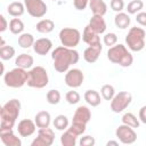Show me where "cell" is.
Instances as JSON below:
<instances>
[{"label":"cell","instance_id":"30bf717a","mask_svg":"<svg viewBox=\"0 0 146 146\" xmlns=\"http://www.w3.org/2000/svg\"><path fill=\"white\" fill-rule=\"evenodd\" d=\"M115 135L122 144H128L129 145V144L135 143L136 139H137V133L135 132L133 128H131L127 124H123V123L116 128Z\"/></svg>","mask_w":146,"mask_h":146},{"label":"cell","instance_id":"f546056e","mask_svg":"<svg viewBox=\"0 0 146 146\" xmlns=\"http://www.w3.org/2000/svg\"><path fill=\"white\" fill-rule=\"evenodd\" d=\"M54 127L57 130H60V131L62 130H66L67 127H68V119L63 114L57 115L55 117V120H54Z\"/></svg>","mask_w":146,"mask_h":146},{"label":"cell","instance_id":"9a60e30c","mask_svg":"<svg viewBox=\"0 0 146 146\" xmlns=\"http://www.w3.org/2000/svg\"><path fill=\"white\" fill-rule=\"evenodd\" d=\"M51 47H52V42L49 39H47V38L38 39L33 43V50H34V52H36L40 56L47 55L51 50Z\"/></svg>","mask_w":146,"mask_h":146},{"label":"cell","instance_id":"4fadbf2b","mask_svg":"<svg viewBox=\"0 0 146 146\" xmlns=\"http://www.w3.org/2000/svg\"><path fill=\"white\" fill-rule=\"evenodd\" d=\"M0 139L6 146H21L22 141L13 132V128L0 127Z\"/></svg>","mask_w":146,"mask_h":146},{"label":"cell","instance_id":"ba28073f","mask_svg":"<svg viewBox=\"0 0 146 146\" xmlns=\"http://www.w3.org/2000/svg\"><path fill=\"white\" fill-rule=\"evenodd\" d=\"M132 95L128 91H120L119 94L114 95L111 99V110L114 113H121L123 112L131 103Z\"/></svg>","mask_w":146,"mask_h":146},{"label":"cell","instance_id":"5bb4252c","mask_svg":"<svg viewBox=\"0 0 146 146\" xmlns=\"http://www.w3.org/2000/svg\"><path fill=\"white\" fill-rule=\"evenodd\" d=\"M35 127L36 125L32 120L24 119L18 122V125H17L18 135L21 137H30L35 132Z\"/></svg>","mask_w":146,"mask_h":146},{"label":"cell","instance_id":"8fae6325","mask_svg":"<svg viewBox=\"0 0 146 146\" xmlns=\"http://www.w3.org/2000/svg\"><path fill=\"white\" fill-rule=\"evenodd\" d=\"M55 140V133L51 129L40 128L38 131V137L31 143V146H50Z\"/></svg>","mask_w":146,"mask_h":146},{"label":"cell","instance_id":"d4e9b609","mask_svg":"<svg viewBox=\"0 0 146 146\" xmlns=\"http://www.w3.org/2000/svg\"><path fill=\"white\" fill-rule=\"evenodd\" d=\"M7 11L10 16L13 17H18V16H22L25 11V7L22 2H18V1H14L11 2L8 7H7Z\"/></svg>","mask_w":146,"mask_h":146},{"label":"cell","instance_id":"7a4b0ae2","mask_svg":"<svg viewBox=\"0 0 146 146\" xmlns=\"http://www.w3.org/2000/svg\"><path fill=\"white\" fill-rule=\"evenodd\" d=\"M107 58L110 62L114 64H119L122 67H129L133 62V57L131 52L127 49L124 44L121 43L110 47V49L107 50Z\"/></svg>","mask_w":146,"mask_h":146},{"label":"cell","instance_id":"4dcf8cb0","mask_svg":"<svg viewBox=\"0 0 146 146\" xmlns=\"http://www.w3.org/2000/svg\"><path fill=\"white\" fill-rule=\"evenodd\" d=\"M122 123L127 124L131 128H138L139 127V121L132 113H125L122 116Z\"/></svg>","mask_w":146,"mask_h":146},{"label":"cell","instance_id":"603a6c76","mask_svg":"<svg viewBox=\"0 0 146 146\" xmlns=\"http://www.w3.org/2000/svg\"><path fill=\"white\" fill-rule=\"evenodd\" d=\"M15 64H16L17 67H21V68H24V70L30 68L33 65V57L31 55H27V54H21L16 57Z\"/></svg>","mask_w":146,"mask_h":146},{"label":"cell","instance_id":"52a82bcc","mask_svg":"<svg viewBox=\"0 0 146 146\" xmlns=\"http://www.w3.org/2000/svg\"><path fill=\"white\" fill-rule=\"evenodd\" d=\"M60 43L66 48H74L79 44L81 39V33L79 30L73 27H64L59 31Z\"/></svg>","mask_w":146,"mask_h":146},{"label":"cell","instance_id":"2e32d148","mask_svg":"<svg viewBox=\"0 0 146 146\" xmlns=\"http://www.w3.org/2000/svg\"><path fill=\"white\" fill-rule=\"evenodd\" d=\"M102 50H103L102 43L95 44V46H89V47L84 50V52H83V59H84L87 63L92 64V63H95V62L98 59V57H99Z\"/></svg>","mask_w":146,"mask_h":146},{"label":"cell","instance_id":"83f0119b","mask_svg":"<svg viewBox=\"0 0 146 146\" xmlns=\"http://www.w3.org/2000/svg\"><path fill=\"white\" fill-rule=\"evenodd\" d=\"M34 43V38L31 33H22L18 36V46L24 48V49H29L30 47H32Z\"/></svg>","mask_w":146,"mask_h":146},{"label":"cell","instance_id":"f1b7e54d","mask_svg":"<svg viewBox=\"0 0 146 146\" xmlns=\"http://www.w3.org/2000/svg\"><path fill=\"white\" fill-rule=\"evenodd\" d=\"M9 30L13 34H21L24 30V23L19 18H13L9 22Z\"/></svg>","mask_w":146,"mask_h":146},{"label":"cell","instance_id":"60d3db41","mask_svg":"<svg viewBox=\"0 0 146 146\" xmlns=\"http://www.w3.org/2000/svg\"><path fill=\"white\" fill-rule=\"evenodd\" d=\"M89 0H73V5L78 10H84L88 6Z\"/></svg>","mask_w":146,"mask_h":146},{"label":"cell","instance_id":"44dd1931","mask_svg":"<svg viewBox=\"0 0 146 146\" xmlns=\"http://www.w3.org/2000/svg\"><path fill=\"white\" fill-rule=\"evenodd\" d=\"M88 5L94 15L104 16L107 11V6L104 2V0H89Z\"/></svg>","mask_w":146,"mask_h":146},{"label":"cell","instance_id":"484cf974","mask_svg":"<svg viewBox=\"0 0 146 146\" xmlns=\"http://www.w3.org/2000/svg\"><path fill=\"white\" fill-rule=\"evenodd\" d=\"M76 138V135H74L70 129H66V131L60 136V143L63 146H75Z\"/></svg>","mask_w":146,"mask_h":146},{"label":"cell","instance_id":"74e56055","mask_svg":"<svg viewBox=\"0 0 146 146\" xmlns=\"http://www.w3.org/2000/svg\"><path fill=\"white\" fill-rule=\"evenodd\" d=\"M116 42H117V36H116L115 33L110 32V33H106V34L104 35V43H105V46L112 47V46H114Z\"/></svg>","mask_w":146,"mask_h":146},{"label":"cell","instance_id":"7bdbcfd3","mask_svg":"<svg viewBox=\"0 0 146 146\" xmlns=\"http://www.w3.org/2000/svg\"><path fill=\"white\" fill-rule=\"evenodd\" d=\"M7 27H8V23L5 18V16L0 14V32H5L7 30Z\"/></svg>","mask_w":146,"mask_h":146},{"label":"cell","instance_id":"ac0fdd59","mask_svg":"<svg viewBox=\"0 0 146 146\" xmlns=\"http://www.w3.org/2000/svg\"><path fill=\"white\" fill-rule=\"evenodd\" d=\"M90 29L92 31H95L97 34H102L106 31V23L103 18V16H99V15H94L90 21H89V24Z\"/></svg>","mask_w":146,"mask_h":146},{"label":"cell","instance_id":"ab89813d","mask_svg":"<svg viewBox=\"0 0 146 146\" xmlns=\"http://www.w3.org/2000/svg\"><path fill=\"white\" fill-rule=\"evenodd\" d=\"M79 143L81 146H92L95 145V138L91 136H84V137H81Z\"/></svg>","mask_w":146,"mask_h":146},{"label":"cell","instance_id":"c3c4849f","mask_svg":"<svg viewBox=\"0 0 146 146\" xmlns=\"http://www.w3.org/2000/svg\"><path fill=\"white\" fill-rule=\"evenodd\" d=\"M1 111H2V106L0 105V117H1Z\"/></svg>","mask_w":146,"mask_h":146},{"label":"cell","instance_id":"d590c367","mask_svg":"<svg viewBox=\"0 0 146 146\" xmlns=\"http://www.w3.org/2000/svg\"><path fill=\"white\" fill-rule=\"evenodd\" d=\"M65 99L67 100L68 104L74 105V104H78V103L80 102V95H79V92L75 91V90H70V91L66 92Z\"/></svg>","mask_w":146,"mask_h":146},{"label":"cell","instance_id":"7402d4cb","mask_svg":"<svg viewBox=\"0 0 146 146\" xmlns=\"http://www.w3.org/2000/svg\"><path fill=\"white\" fill-rule=\"evenodd\" d=\"M130 22H131L130 16L128 14H125V13H122V11L117 13L115 15V17H114V24H115V26L117 29H121V30L127 29L130 25Z\"/></svg>","mask_w":146,"mask_h":146},{"label":"cell","instance_id":"ee69618b","mask_svg":"<svg viewBox=\"0 0 146 146\" xmlns=\"http://www.w3.org/2000/svg\"><path fill=\"white\" fill-rule=\"evenodd\" d=\"M145 112H146V106H143L139 111V119L141 121V123H146V115H145Z\"/></svg>","mask_w":146,"mask_h":146},{"label":"cell","instance_id":"f6af8a7d","mask_svg":"<svg viewBox=\"0 0 146 146\" xmlns=\"http://www.w3.org/2000/svg\"><path fill=\"white\" fill-rule=\"evenodd\" d=\"M3 74H5V65H3V63L0 60V76L3 75Z\"/></svg>","mask_w":146,"mask_h":146},{"label":"cell","instance_id":"7dc6e473","mask_svg":"<svg viewBox=\"0 0 146 146\" xmlns=\"http://www.w3.org/2000/svg\"><path fill=\"white\" fill-rule=\"evenodd\" d=\"M5 44H6V41H5V40H3V39L0 36V48H1L2 46H5Z\"/></svg>","mask_w":146,"mask_h":146},{"label":"cell","instance_id":"6da1fadb","mask_svg":"<svg viewBox=\"0 0 146 146\" xmlns=\"http://www.w3.org/2000/svg\"><path fill=\"white\" fill-rule=\"evenodd\" d=\"M51 58L54 60V67L59 73H65L71 65L79 62V52L73 48H66L64 46L55 48L51 52Z\"/></svg>","mask_w":146,"mask_h":146},{"label":"cell","instance_id":"836d02e7","mask_svg":"<svg viewBox=\"0 0 146 146\" xmlns=\"http://www.w3.org/2000/svg\"><path fill=\"white\" fill-rule=\"evenodd\" d=\"M100 94H102V97L105 100H111L113 98V96L115 95L114 87L111 86V84H104L100 89Z\"/></svg>","mask_w":146,"mask_h":146},{"label":"cell","instance_id":"b9f144b4","mask_svg":"<svg viewBox=\"0 0 146 146\" xmlns=\"http://www.w3.org/2000/svg\"><path fill=\"white\" fill-rule=\"evenodd\" d=\"M136 21L137 23H139L141 26H145L146 25V13L144 11H140L137 14V17H136Z\"/></svg>","mask_w":146,"mask_h":146},{"label":"cell","instance_id":"ffe728a7","mask_svg":"<svg viewBox=\"0 0 146 146\" xmlns=\"http://www.w3.org/2000/svg\"><path fill=\"white\" fill-rule=\"evenodd\" d=\"M50 121H51V117L49 112L47 111H40L34 116V123L38 128H48L50 124Z\"/></svg>","mask_w":146,"mask_h":146},{"label":"cell","instance_id":"277c9868","mask_svg":"<svg viewBox=\"0 0 146 146\" xmlns=\"http://www.w3.org/2000/svg\"><path fill=\"white\" fill-rule=\"evenodd\" d=\"M145 30L133 26L125 35V43L131 51H140L145 47Z\"/></svg>","mask_w":146,"mask_h":146},{"label":"cell","instance_id":"d6986e66","mask_svg":"<svg viewBox=\"0 0 146 146\" xmlns=\"http://www.w3.org/2000/svg\"><path fill=\"white\" fill-rule=\"evenodd\" d=\"M99 34H97L95 31H92L90 29L89 25H87L83 30L82 33V40L84 43H87L88 46H95V44H99L100 43V39L98 36Z\"/></svg>","mask_w":146,"mask_h":146},{"label":"cell","instance_id":"8992f818","mask_svg":"<svg viewBox=\"0 0 146 146\" xmlns=\"http://www.w3.org/2000/svg\"><path fill=\"white\" fill-rule=\"evenodd\" d=\"M27 80V72L24 68L16 67L11 71L5 73L3 82L9 88H21L26 83Z\"/></svg>","mask_w":146,"mask_h":146},{"label":"cell","instance_id":"e0dca14e","mask_svg":"<svg viewBox=\"0 0 146 146\" xmlns=\"http://www.w3.org/2000/svg\"><path fill=\"white\" fill-rule=\"evenodd\" d=\"M91 119V113H90V110L84 106V105H81L79 106L76 110H75V113L73 115V121L72 122H79V123H83V124H87Z\"/></svg>","mask_w":146,"mask_h":146},{"label":"cell","instance_id":"5b68a950","mask_svg":"<svg viewBox=\"0 0 146 146\" xmlns=\"http://www.w3.org/2000/svg\"><path fill=\"white\" fill-rule=\"evenodd\" d=\"M49 82V76L44 67L35 66L27 72V80L26 83L31 88L41 89L44 88Z\"/></svg>","mask_w":146,"mask_h":146},{"label":"cell","instance_id":"8d00e7d4","mask_svg":"<svg viewBox=\"0 0 146 146\" xmlns=\"http://www.w3.org/2000/svg\"><path fill=\"white\" fill-rule=\"evenodd\" d=\"M86 125H87V124H83V123L72 122L71 127H70V128H67V129H70L74 135H76V136L79 137V136H81V135L86 131Z\"/></svg>","mask_w":146,"mask_h":146},{"label":"cell","instance_id":"681fc988","mask_svg":"<svg viewBox=\"0 0 146 146\" xmlns=\"http://www.w3.org/2000/svg\"><path fill=\"white\" fill-rule=\"evenodd\" d=\"M52 1H56V0H52Z\"/></svg>","mask_w":146,"mask_h":146},{"label":"cell","instance_id":"f35d334b","mask_svg":"<svg viewBox=\"0 0 146 146\" xmlns=\"http://www.w3.org/2000/svg\"><path fill=\"white\" fill-rule=\"evenodd\" d=\"M111 8L116 11V13H120L123 10L124 8V1L123 0H111V3H110Z\"/></svg>","mask_w":146,"mask_h":146},{"label":"cell","instance_id":"4316f807","mask_svg":"<svg viewBox=\"0 0 146 146\" xmlns=\"http://www.w3.org/2000/svg\"><path fill=\"white\" fill-rule=\"evenodd\" d=\"M35 29L40 33H50L55 29V23L51 19H41L39 23H36Z\"/></svg>","mask_w":146,"mask_h":146},{"label":"cell","instance_id":"e575fe53","mask_svg":"<svg viewBox=\"0 0 146 146\" xmlns=\"http://www.w3.org/2000/svg\"><path fill=\"white\" fill-rule=\"evenodd\" d=\"M47 102L51 105H56L60 102V92L56 89H51L47 92Z\"/></svg>","mask_w":146,"mask_h":146},{"label":"cell","instance_id":"cb8c5ba5","mask_svg":"<svg viewBox=\"0 0 146 146\" xmlns=\"http://www.w3.org/2000/svg\"><path fill=\"white\" fill-rule=\"evenodd\" d=\"M84 100L87 102L88 105H90L92 107L98 106L100 104V102H102L100 100V95L96 90H92V89L87 90L84 92Z\"/></svg>","mask_w":146,"mask_h":146},{"label":"cell","instance_id":"d6a6232c","mask_svg":"<svg viewBox=\"0 0 146 146\" xmlns=\"http://www.w3.org/2000/svg\"><path fill=\"white\" fill-rule=\"evenodd\" d=\"M144 8V2L141 0H132L128 3L127 10L129 14H137Z\"/></svg>","mask_w":146,"mask_h":146},{"label":"cell","instance_id":"1f68e13d","mask_svg":"<svg viewBox=\"0 0 146 146\" xmlns=\"http://www.w3.org/2000/svg\"><path fill=\"white\" fill-rule=\"evenodd\" d=\"M15 56V49L11 46H2L0 48V58L2 60H9Z\"/></svg>","mask_w":146,"mask_h":146},{"label":"cell","instance_id":"bcb514c9","mask_svg":"<svg viewBox=\"0 0 146 146\" xmlns=\"http://www.w3.org/2000/svg\"><path fill=\"white\" fill-rule=\"evenodd\" d=\"M110 145H114V146H117L119 144H117V141H113V140H111V141H108V143H107V146H110Z\"/></svg>","mask_w":146,"mask_h":146},{"label":"cell","instance_id":"3957f363","mask_svg":"<svg viewBox=\"0 0 146 146\" xmlns=\"http://www.w3.org/2000/svg\"><path fill=\"white\" fill-rule=\"evenodd\" d=\"M21 112V103L18 99H10L3 106L1 111V123L0 127L14 128L15 122Z\"/></svg>","mask_w":146,"mask_h":146},{"label":"cell","instance_id":"7c38bea8","mask_svg":"<svg viewBox=\"0 0 146 146\" xmlns=\"http://www.w3.org/2000/svg\"><path fill=\"white\" fill-rule=\"evenodd\" d=\"M83 73L81 70L79 68H72V70H67L66 74H65V83L66 86L71 87V88H78L82 84L83 82Z\"/></svg>","mask_w":146,"mask_h":146},{"label":"cell","instance_id":"9c48e42d","mask_svg":"<svg viewBox=\"0 0 146 146\" xmlns=\"http://www.w3.org/2000/svg\"><path fill=\"white\" fill-rule=\"evenodd\" d=\"M24 7L27 13L35 18H41L46 15L48 8L43 0H24Z\"/></svg>","mask_w":146,"mask_h":146}]
</instances>
